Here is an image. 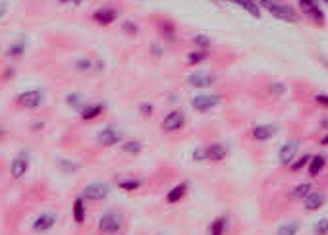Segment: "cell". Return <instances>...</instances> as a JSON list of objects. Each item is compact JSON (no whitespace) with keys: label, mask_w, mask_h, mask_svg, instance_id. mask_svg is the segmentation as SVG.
<instances>
[{"label":"cell","mask_w":328,"mask_h":235,"mask_svg":"<svg viewBox=\"0 0 328 235\" xmlns=\"http://www.w3.org/2000/svg\"><path fill=\"white\" fill-rule=\"evenodd\" d=\"M110 195V183L106 181H95V183H89L83 187V199L87 201H104L108 199Z\"/></svg>","instance_id":"obj_6"},{"label":"cell","mask_w":328,"mask_h":235,"mask_svg":"<svg viewBox=\"0 0 328 235\" xmlns=\"http://www.w3.org/2000/svg\"><path fill=\"white\" fill-rule=\"evenodd\" d=\"M324 166H326V158L322 156V154H315V156H311V160H309V166H307V172H309V176L311 177H317L324 170Z\"/></svg>","instance_id":"obj_20"},{"label":"cell","mask_w":328,"mask_h":235,"mask_svg":"<svg viewBox=\"0 0 328 235\" xmlns=\"http://www.w3.org/2000/svg\"><path fill=\"white\" fill-rule=\"evenodd\" d=\"M259 6L267 10L270 16L278 17V19H282V21H288V24H297V21H299V16L295 14V10L290 8L288 4L278 2V0H261Z\"/></svg>","instance_id":"obj_1"},{"label":"cell","mask_w":328,"mask_h":235,"mask_svg":"<svg viewBox=\"0 0 328 235\" xmlns=\"http://www.w3.org/2000/svg\"><path fill=\"white\" fill-rule=\"evenodd\" d=\"M326 204V195L319 193V191H311L303 199V206L307 212H315V210H320L322 206Z\"/></svg>","instance_id":"obj_15"},{"label":"cell","mask_w":328,"mask_h":235,"mask_svg":"<svg viewBox=\"0 0 328 235\" xmlns=\"http://www.w3.org/2000/svg\"><path fill=\"white\" fill-rule=\"evenodd\" d=\"M122 139H124V135L120 133L116 127H110V126L101 129L99 135H97V141H99V145H102V147H114V145L122 143Z\"/></svg>","instance_id":"obj_11"},{"label":"cell","mask_w":328,"mask_h":235,"mask_svg":"<svg viewBox=\"0 0 328 235\" xmlns=\"http://www.w3.org/2000/svg\"><path fill=\"white\" fill-rule=\"evenodd\" d=\"M193 160L195 162H205V151H203V147L193 152Z\"/></svg>","instance_id":"obj_37"},{"label":"cell","mask_w":328,"mask_h":235,"mask_svg":"<svg viewBox=\"0 0 328 235\" xmlns=\"http://www.w3.org/2000/svg\"><path fill=\"white\" fill-rule=\"evenodd\" d=\"M320 145H324V147H326V145H328V133L324 135V137H322V139H320Z\"/></svg>","instance_id":"obj_40"},{"label":"cell","mask_w":328,"mask_h":235,"mask_svg":"<svg viewBox=\"0 0 328 235\" xmlns=\"http://www.w3.org/2000/svg\"><path fill=\"white\" fill-rule=\"evenodd\" d=\"M93 19H95L99 26H112V24L118 19V12L114 8H99L93 14Z\"/></svg>","instance_id":"obj_16"},{"label":"cell","mask_w":328,"mask_h":235,"mask_svg":"<svg viewBox=\"0 0 328 235\" xmlns=\"http://www.w3.org/2000/svg\"><path fill=\"white\" fill-rule=\"evenodd\" d=\"M102 112H104V104H87L79 114H81L85 122H91V120H97Z\"/></svg>","instance_id":"obj_22"},{"label":"cell","mask_w":328,"mask_h":235,"mask_svg":"<svg viewBox=\"0 0 328 235\" xmlns=\"http://www.w3.org/2000/svg\"><path fill=\"white\" fill-rule=\"evenodd\" d=\"M313 231H315V235H328V218L319 220L313 227Z\"/></svg>","instance_id":"obj_31"},{"label":"cell","mask_w":328,"mask_h":235,"mask_svg":"<svg viewBox=\"0 0 328 235\" xmlns=\"http://www.w3.org/2000/svg\"><path fill=\"white\" fill-rule=\"evenodd\" d=\"M193 42L197 44V46H201L203 51H205L207 46H210V37H207V35H195Z\"/></svg>","instance_id":"obj_33"},{"label":"cell","mask_w":328,"mask_h":235,"mask_svg":"<svg viewBox=\"0 0 328 235\" xmlns=\"http://www.w3.org/2000/svg\"><path fill=\"white\" fill-rule=\"evenodd\" d=\"M72 216H74V222L77 226H81L87 218V208H85V199L83 197H77L74 201V206H72Z\"/></svg>","instance_id":"obj_19"},{"label":"cell","mask_w":328,"mask_h":235,"mask_svg":"<svg viewBox=\"0 0 328 235\" xmlns=\"http://www.w3.org/2000/svg\"><path fill=\"white\" fill-rule=\"evenodd\" d=\"M16 102H17V106H21V108L35 110V108H39L42 102H45V95H42V91H39V89L24 91L16 97Z\"/></svg>","instance_id":"obj_5"},{"label":"cell","mask_w":328,"mask_h":235,"mask_svg":"<svg viewBox=\"0 0 328 235\" xmlns=\"http://www.w3.org/2000/svg\"><path fill=\"white\" fill-rule=\"evenodd\" d=\"M184 126H185V114L182 110H172L160 122V129L164 133H176L180 129H184Z\"/></svg>","instance_id":"obj_4"},{"label":"cell","mask_w":328,"mask_h":235,"mask_svg":"<svg viewBox=\"0 0 328 235\" xmlns=\"http://www.w3.org/2000/svg\"><path fill=\"white\" fill-rule=\"evenodd\" d=\"M141 185H143V179H122V181L118 183V187L122 189V191L134 193V191H137Z\"/></svg>","instance_id":"obj_25"},{"label":"cell","mask_w":328,"mask_h":235,"mask_svg":"<svg viewBox=\"0 0 328 235\" xmlns=\"http://www.w3.org/2000/svg\"><path fill=\"white\" fill-rule=\"evenodd\" d=\"M299 6H301L303 12H305L307 16L311 17L315 24H319V26H324L326 17H324V12L320 10L319 0H299Z\"/></svg>","instance_id":"obj_8"},{"label":"cell","mask_w":328,"mask_h":235,"mask_svg":"<svg viewBox=\"0 0 328 235\" xmlns=\"http://www.w3.org/2000/svg\"><path fill=\"white\" fill-rule=\"evenodd\" d=\"M309 160H311V154H303V156L295 158L294 162L290 164V170H292V172H301L303 168L309 166Z\"/></svg>","instance_id":"obj_29"},{"label":"cell","mask_w":328,"mask_h":235,"mask_svg":"<svg viewBox=\"0 0 328 235\" xmlns=\"http://www.w3.org/2000/svg\"><path fill=\"white\" fill-rule=\"evenodd\" d=\"M278 133V127L272 126V124H263V126H255L249 131V137H251L253 141H261V143H265V141H270V139H274Z\"/></svg>","instance_id":"obj_10"},{"label":"cell","mask_w":328,"mask_h":235,"mask_svg":"<svg viewBox=\"0 0 328 235\" xmlns=\"http://www.w3.org/2000/svg\"><path fill=\"white\" fill-rule=\"evenodd\" d=\"M27 172H29V158L21 152L10 162V174L14 179H21V177H26Z\"/></svg>","instance_id":"obj_12"},{"label":"cell","mask_w":328,"mask_h":235,"mask_svg":"<svg viewBox=\"0 0 328 235\" xmlns=\"http://www.w3.org/2000/svg\"><path fill=\"white\" fill-rule=\"evenodd\" d=\"M4 12H6V6H4V4H0V16H4Z\"/></svg>","instance_id":"obj_41"},{"label":"cell","mask_w":328,"mask_h":235,"mask_svg":"<svg viewBox=\"0 0 328 235\" xmlns=\"http://www.w3.org/2000/svg\"><path fill=\"white\" fill-rule=\"evenodd\" d=\"M26 52V42L24 41H16V42H12L8 46V51H6V54H8L10 58H19L21 54Z\"/></svg>","instance_id":"obj_26"},{"label":"cell","mask_w":328,"mask_h":235,"mask_svg":"<svg viewBox=\"0 0 328 235\" xmlns=\"http://www.w3.org/2000/svg\"><path fill=\"white\" fill-rule=\"evenodd\" d=\"M77 69H91V62L89 60H79L76 64Z\"/></svg>","instance_id":"obj_38"},{"label":"cell","mask_w":328,"mask_h":235,"mask_svg":"<svg viewBox=\"0 0 328 235\" xmlns=\"http://www.w3.org/2000/svg\"><path fill=\"white\" fill-rule=\"evenodd\" d=\"M322 2H326V4H328V0H322Z\"/></svg>","instance_id":"obj_42"},{"label":"cell","mask_w":328,"mask_h":235,"mask_svg":"<svg viewBox=\"0 0 328 235\" xmlns=\"http://www.w3.org/2000/svg\"><path fill=\"white\" fill-rule=\"evenodd\" d=\"M205 60H209L207 51H195L187 54V64H189V66H197V64H201Z\"/></svg>","instance_id":"obj_27"},{"label":"cell","mask_w":328,"mask_h":235,"mask_svg":"<svg viewBox=\"0 0 328 235\" xmlns=\"http://www.w3.org/2000/svg\"><path fill=\"white\" fill-rule=\"evenodd\" d=\"M269 91L272 92V95H276V97H282V95H286V91H288V87L284 83H270L269 85Z\"/></svg>","instance_id":"obj_32"},{"label":"cell","mask_w":328,"mask_h":235,"mask_svg":"<svg viewBox=\"0 0 328 235\" xmlns=\"http://www.w3.org/2000/svg\"><path fill=\"white\" fill-rule=\"evenodd\" d=\"M60 4H70V6H79L83 4V0H58Z\"/></svg>","instance_id":"obj_39"},{"label":"cell","mask_w":328,"mask_h":235,"mask_svg":"<svg viewBox=\"0 0 328 235\" xmlns=\"http://www.w3.org/2000/svg\"><path fill=\"white\" fill-rule=\"evenodd\" d=\"M124 227V216L120 212H106L99 218V224H97V229L101 233H118L120 229Z\"/></svg>","instance_id":"obj_2"},{"label":"cell","mask_w":328,"mask_h":235,"mask_svg":"<svg viewBox=\"0 0 328 235\" xmlns=\"http://www.w3.org/2000/svg\"><path fill=\"white\" fill-rule=\"evenodd\" d=\"M299 141L297 139H292V141H288L280 147V151H278V162L282 164V166H288V164H292L295 160V154L299 152Z\"/></svg>","instance_id":"obj_9"},{"label":"cell","mask_w":328,"mask_h":235,"mask_svg":"<svg viewBox=\"0 0 328 235\" xmlns=\"http://www.w3.org/2000/svg\"><path fill=\"white\" fill-rule=\"evenodd\" d=\"M315 102H317L319 106H324V108H328V95H322V92H320V95H317V97H315Z\"/></svg>","instance_id":"obj_34"},{"label":"cell","mask_w":328,"mask_h":235,"mask_svg":"<svg viewBox=\"0 0 328 235\" xmlns=\"http://www.w3.org/2000/svg\"><path fill=\"white\" fill-rule=\"evenodd\" d=\"M66 102L70 104V106H74V108H77L79 112L87 106V102H83L81 101V97H77V95H68L66 97Z\"/></svg>","instance_id":"obj_30"},{"label":"cell","mask_w":328,"mask_h":235,"mask_svg":"<svg viewBox=\"0 0 328 235\" xmlns=\"http://www.w3.org/2000/svg\"><path fill=\"white\" fill-rule=\"evenodd\" d=\"M124 31H127L129 35H135L139 33V27L135 26V24H132V21H126V24H124Z\"/></svg>","instance_id":"obj_35"},{"label":"cell","mask_w":328,"mask_h":235,"mask_svg":"<svg viewBox=\"0 0 328 235\" xmlns=\"http://www.w3.org/2000/svg\"><path fill=\"white\" fill-rule=\"evenodd\" d=\"M56 214H52V212H42L39 214L37 218L33 220V231L37 233H45V231H49L52 227L56 226Z\"/></svg>","instance_id":"obj_13"},{"label":"cell","mask_w":328,"mask_h":235,"mask_svg":"<svg viewBox=\"0 0 328 235\" xmlns=\"http://www.w3.org/2000/svg\"><path fill=\"white\" fill-rule=\"evenodd\" d=\"M203 151H205V162H222L228 156V147L222 143L203 147Z\"/></svg>","instance_id":"obj_14"},{"label":"cell","mask_w":328,"mask_h":235,"mask_svg":"<svg viewBox=\"0 0 328 235\" xmlns=\"http://www.w3.org/2000/svg\"><path fill=\"white\" fill-rule=\"evenodd\" d=\"M216 83V76L209 74V72H193L187 76V85L195 87V89H207Z\"/></svg>","instance_id":"obj_7"},{"label":"cell","mask_w":328,"mask_h":235,"mask_svg":"<svg viewBox=\"0 0 328 235\" xmlns=\"http://www.w3.org/2000/svg\"><path fill=\"white\" fill-rule=\"evenodd\" d=\"M301 231V226H299V222H288L284 226L278 227L276 235H297Z\"/></svg>","instance_id":"obj_24"},{"label":"cell","mask_w":328,"mask_h":235,"mask_svg":"<svg viewBox=\"0 0 328 235\" xmlns=\"http://www.w3.org/2000/svg\"><path fill=\"white\" fill-rule=\"evenodd\" d=\"M226 229H228V218L226 216H216V218L210 222L209 235H224Z\"/></svg>","instance_id":"obj_23"},{"label":"cell","mask_w":328,"mask_h":235,"mask_svg":"<svg viewBox=\"0 0 328 235\" xmlns=\"http://www.w3.org/2000/svg\"><path fill=\"white\" fill-rule=\"evenodd\" d=\"M222 2H232V4L239 6L242 10H245L249 16L261 17V6H259L257 0H222Z\"/></svg>","instance_id":"obj_18"},{"label":"cell","mask_w":328,"mask_h":235,"mask_svg":"<svg viewBox=\"0 0 328 235\" xmlns=\"http://www.w3.org/2000/svg\"><path fill=\"white\" fill-rule=\"evenodd\" d=\"M141 151H143V143H139V141H126V143H122V152H126V154H139Z\"/></svg>","instance_id":"obj_28"},{"label":"cell","mask_w":328,"mask_h":235,"mask_svg":"<svg viewBox=\"0 0 328 235\" xmlns=\"http://www.w3.org/2000/svg\"><path fill=\"white\" fill-rule=\"evenodd\" d=\"M220 102H222V95L218 92H210V95H197L191 99V106H193L195 112H210L212 108H216Z\"/></svg>","instance_id":"obj_3"},{"label":"cell","mask_w":328,"mask_h":235,"mask_svg":"<svg viewBox=\"0 0 328 235\" xmlns=\"http://www.w3.org/2000/svg\"><path fill=\"white\" fill-rule=\"evenodd\" d=\"M311 191H313V183H311V181H301V183H297L294 189L290 191V197H292L294 201H303V199H305L307 195L311 193Z\"/></svg>","instance_id":"obj_21"},{"label":"cell","mask_w":328,"mask_h":235,"mask_svg":"<svg viewBox=\"0 0 328 235\" xmlns=\"http://www.w3.org/2000/svg\"><path fill=\"white\" fill-rule=\"evenodd\" d=\"M189 191V181H182V183H178L176 187H172L168 193H166V202L168 204H176L184 199L185 195Z\"/></svg>","instance_id":"obj_17"},{"label":"cell","mask_w":328,"mask_h":235,"mask_svg":"<svg viewBox=\"0 0 328 235\" xmlns=\"http://www.w3.org/2000/svg\"><path fill=\"white\" fill-rule=\"evenodd\" d=\"M139 110H141V114H143V116H151L152 114V106L151 104H147V102H143V104L139 106Z\"/></svg>","instance_id":"obj_36"}]
</instances>
